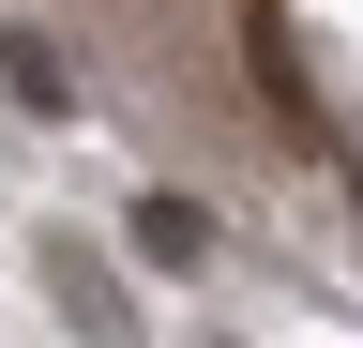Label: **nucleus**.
Wrapping results in <instances>:
<instances>
[{
    "mask_svg": "<svg viewBox=\"0 0 363 348\" xmlns=\"http://www.w3.org/2000/svg\"><path fill=\"white\" fill-rule=\"evenodd\" d=\"M227 30H242V91L272 106V137H288L303 167H333V106H318V76H303V30H288V0H227Z\"/></svg>",
    "mask_w": 363,
    "mask_h": 348,
    "instance_id": "1",
    "label": "nucleus"
},
{
    "mask_svg": "<svg viewBox=\"0 0 363 348\" xmlns=\"http://www.w3.org/2000/svg\"><path fill=\"white\" fill-rule=\"evenodd\" d=\"M0 91H16L30 121H61V106H76V61H61V46H45V30L16 16V30H0Z\"/></svg>",
    "mask_w": 363,
    "mask_h": 348,
    "instance_id": "2",
    "label": "nucleus"
},
{
    "mask_svg": "<svg viewBox=\"0 0 363 348\" xmlns=\"http://www.w3.org/2000/svg\"><path fill=\"white\" fill-rule=\"evenodd\" d=\"M136 257H152V273H197V257H212V212L197 197H136Z\"/></svg>",
    "mask_w": 363,
    "mask_h": 348,
    "instance_id": "3",
    "label": "nucleus"
},
{
    "mask_svg": "<svg viewBox=\"0 0 363 348\" xmlns=\"http://www.w3.org/2000/svg\"><path fill=\"white\" fill-rule=\"evenodd\" d=\"M61 318H76L91 348H136V303H121L106 273H91V257H61Z\"/></svg>",
    "mask_w": 363,
    "mask_h": 348,
    "instance_id": "4",
    "label": "nucleus"
}]
</instances>
